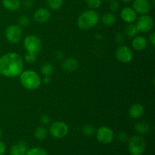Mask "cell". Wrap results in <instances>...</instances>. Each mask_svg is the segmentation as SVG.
<instances>
[{
	"instance_id": "obj_1",
	"label": "cell",
	"mask_w": 155,
	"mask_h": 155,
	"mask_svg": "<svg viewBox=\"0 0 155 155\" xmlns=\"http://www.w3.org/2000/svg\"><path fill=\"white\" fill-rule=\"evenodd\" d=\"M24 69V61L20 54L8 52L0 58V74L6 77L20 76Z\"/></svg>"
},
{
	"instance_id": "obj_2",
	"label": "cell",
	"mask_w": 155,
	"mask_h": 155,
	"mask_svg": "<svg viewBox=\"0 0 155 155\" xmlns=\"http://www.w3.org/2000/svg\"><path fill=\"white\" fill-rule=\"evenodd\" d=\"M99 21V15L93 9H89L83 12L77 20L79 28L83 30H90L95 27Z\"/></svg>"
},
{
	"instance_id": "obj_3",
	"label": "cell",
	"mask_w": 155,
	"mask_h": 155,
	"mask_svg": "<svg viewBox=\"0 0 155 155\" xmlns=\"http://www.w3.org/2000/svg\"><path fill=\"white\" fill-rule=\"evenodd\" d=\"M21 85L28 90H35L40 86L42 80L39 74L31 70L22 71L20 74Z\"/></svg>"
},
{
	"instance_id": "obj_4",
	"label": "cell",
	"mask_w": 155,
	"mask_h": 155,
	"mask_svg": "<svg viewBox=\"0 0 155 155\" xmlns=\"http://www.w3.org/2000/svg\"><path fill=\"white\" fill-rule=\"evenodd\" d=\"M145 139L141 136H133L128 139V149L131 155H142L145 150Z\"/></svg>"
},
{
	"instance_id": "obj_5",
	"label": "cell",
	"mask_w": 155,
	"mask_h": 155,
	"mask_svg": "<svg viewBox=\"0 0 155 155\" xmlns=\"http://www.w3.org/2000/svg\"><path fill=\"white\" fill-rule=\"evenodd\" d=\"M24 46L27 52H32L37 54L42 50V44L39 37L34 35H30L24 39Z\"/></svg>"
},
{
	"instance_id": "obj_6",
	"label": "cell",
	"mask_w": 155,
	"mask_h": 155,
	"mask_svg": "<svg viewBox=\"0 0 155 155\" xmlns=\"http://www.w3.org/2000/svg\"><path fill=\"white\" fill-rule=\"evenodd\" d=\"M69 128L64 122L56 121L50 125L49 133L52 137L55 139H62L68 135Z\"/></svg>"
},
{
	"instance_id": "obj_7",
	"label": "cell",
	"mask_w": 155,
	"mask_h": 155,
	"mask_svg": "<svg viewBox=\"0 0 155 155\" xmlns=\"http://www.w3.org/2000/svg\"><path fill=\"white\" fill-rule=\"evenodd\" d=\"M5 37L10 43L16 44L19 42L22 37V30L18 24L8 26L5 30Z\"/></svg>"
},
{
	"instance_id": "obj_8",
	"label": "cell",
	"mask_w": 155,
	"mask_h": 155,
	"mask_svg": "<svg viewBox=\"0 0 155 155\" xmlns=\"http://www.w3.org/2000/svg\"><path fill=\"white\" fill-rule=\"evenodd\" d=\"M136 20V27L139 32L148 33L154 28V21L149 15H142Z\"/></svg>"
},
{
	"instance_id": "obj_9",
	"label": "cell",
	"mask_w": 155,
	"mask_h": 155,
	"mask_svg": "<svg viewBox=\"0 0 155 155\" xmlns=\"http://www.w3.org/2000/svg\"><path fill=\"white\" fill-rule=\"evenodd\" d=\"M96 138L102 144H110L114 140V132L107 127H101L96 132Z\"/></svg>"
},
{
	"instance_id": "obj_10",
	"label": "cell",
	"mask_w": 155,
	"mask_h": 155,
	"mask_svg": "<svg viewBox=\"0 0 155 155\" xmlns=\"http://www.w3.org/2000/svg\"><path fill=\"white\" fill-rule=\"evenodd\" d=\"M116 58L122 63H129L133 60V53L131 48L127 45H121L116 50Z\"/></svg>"
},
{
	"instance_id": "obj_11",
	"label": "cell",
	"mask_w": 155,
	"mask_h": 155,
	"mask_svg": "<svg viewBox=\"0 0 155 155\" xmlns=\"http://www.w3.org/2000/svg\"><path fill=\"white\" fill-rule=\"evenodd\" d=\"M133 8L137 14L147 15L151 11V4L149 0H134L133 2Z\"/></svg>"
},
{
	"instance_id": "obj_12",
	"label": "cell",
	"mask_w": 155,
	"mask_h": 155,
	"mask_svg": "<svg viewBox=\"0 0 155 155\" xmlns=\"http://www.w3.org/2000/svg\"><path fill=\"white\" fill-rule=\"evenodd\" d=\"M120 17L127 24H132L137 19V13L131 7H125L120 12Z\"/></svg>"
},
{
	"instance_id": "obj_13",
	"label": "cell",
	"mask_w": 155,
	"mask_h": 155,
	"mask_svg": "<svg viewBox=\"0 0 155 155\" xmlns=\"http://www.w3.org/2000/svg\"><path fill=\"white\" fill-rule=\"evenodd\" d=\"M51 18V12L45 8H39L36 9L33 14V18L39 24H44L47 22Z\"/></svg>"
},
{
	"instance_id": "obj_14",
	"label": "cell",
	"mask_w": 155,
	"mask_h": 155,
	"mask_svg": "<svg viewBox=\"0 0 155 155\" xmlns=\"http://www.w3.org/2000/svg\"><path fill=\"white\" fill-rule=\"evenodd\" d=\"M79 63L74 58H68L62 61V69L66 72H74L77 69Z\"/></svg>"
},
{
	"instance_id": "obj_15",
	"label": "cell",
	"mask_w": 155,
	"mask_h": 155,
	"mask_svg": "<svg viewBox=\"0 0 155 155\" xmlns=\"http://www.w3.org/2000/svg\"><path fill=\"white\" fill-rule=\"evenodd\" d=\"M145 113V107L141 104H134L129 109V114L133 119H139Z\"/></svg>"
},
{
	"instance_id": "obj_16",
	"label": "cell",
	"mask_w": 155,
	"mask_h": 155,
	"mask_svg": "<svg viewBox=\"0 0 155 155\" xmlns=\"http://www.w3.org/2000/svg\"><path fill=\"white\" fill-rule=\"evenodd\" d=\"M28 151V146L24 142H19L17 144L12 145L11 148V154L12 155H25Z\"/></svg>"
},
{
	"instance_id": "obj_17",
	"label": "cell",
	"mask_w": 155,
	"mask_h": 155,
	"mask_svg": "<svg viewBox=\"0 0 155 155\" xmlns=\"http://www.w3.org/2000/svg\"><path fill=\"white\" fill-rule=\"evenodd\" d=\"M148 45V41L146 38L142 36H135L132 41V46L136 51H142L145 49Z\"/></svg>"
},
{
	"instance_id": "obj_18",
	"label": "cell",
	"mask_w": 155,
	"mask_h": 155,
	"mask_svg": "<svg viewBox=\"0 0 155 155\" xmlns=\"http://www.w3.org/2000/svg\"><path fill=\"white\" fill-rule=\"evenodd\" d=\"M2 3L4 8L11 12H15L21 7V0H2Z\"/></svg>"
},
{
	"instance_id": "obj_19",
	"label": "cell",
	"mask_w": 155,
	"mask_h": 155,
	"mask_svg": "<svg viewBox=\"0 0 155 155\" xmlns=\"http://www.w3.org/2000/svg\"><path fill=\"white\" fill-rule=\"evenodd\" d=\"M135 130L139 134L145 135L149 133L150 131V125L147 122L145 121H141L137 123L135 125Z\"/></svg>"
},
{
	"instance_id": "obj_20",
	"label": "cell",
	"mask_w": 155,
	"mask_h": 155,
	"mask_svg": "<svg viewBox=\"0 0 155 155\" xmlns=\"http://www.w3.org/2000/svg\"><path fill=\"white\" fill-rule=\"evenodd\" d=\"M101 21L102 24L106 27H110L113 24H114L116 21V18L114 15L111 13H106L101 18Z\"/></svg>"
},
{
	"instance_id": "obj_21",
	"label": "cell",
	"mask_w": 155,
	"mask_h": 155,
	"mask_svg": "<svg viewBox=\"0 0 155 155\" xmlns=\"http://www.w3.org/2000/svg\"><path fill=\"white\" fill-rule=\"evenodd\" d=\"M47 135H48V131H47L46 128H45L44 127H38L34 133L35 138L40 141L44 140L47 137Z\"/></svg>"
},
{
	"instance_id": "obj_22",
	"label": "cell",
	"mask_w": 155,
	"mask_h": 155,
	"mask_svg": "<svg viewBox=\"0 0 155 155\" xmlns=\"http://www.w3.org/2000/svg\"><path fill=\"white\" fill-rule=\"evenodd\" d=\"M125 34L128 36L129 38H133L136 36L138 33V30L136 27V24H128V25L125 27Z\"/></svg>"
},
{
	"instance_id": "obj_23",
	"label": "cell",
	"mask_w": 155,
	"mask_h": 155,
	"mask_svg": "<svg viewBox=\"0 0 155 155\" xmlns=\"http://www.w3.org/2000/svg\"><path fill=\"white\" fill-rule=\"evenodd\" d=\"M46 3L50 9L53 11H58L61 8L63 5V0H46Z\"/></svg>"
},
{
	"instance_id": "obj_24",
	"label": "cell",
	"mask_w": 155,
	"mask_h": 155,
	"mask_svg": "<svg viewBox=\"0 0 155 155\" xmlns=\"http://www.w3.org/2000/svg\"><path fill=\"white\" fill-rule=\"evenodd\" d=\"M53 65L51 63H45L41 66L40 71L41 73L43 74L44 76H50L53 72Z\"/></svg>"
},
{
	"instance_id": "obj_25",
	"label": "cell",
	"mask_w": 155,
	"mask_h": 155,
	"mask_svg": "<svg viewBox=\"0 0 155 155\" xmlns=\"http://www.w3.org/2000/svg\"><path fill=\"white\" fill-rule=\"evenodd\" d=\"M25 155H48V153L43 148L36 147V148L29 149Z\"/></svg>"
},
{
	"instance_id": "obj_26",
	"label": "cell",
	"mask_w": 155,
	"mask_h": 155,
	"mask_svg": "<svg viewBox=\"0 0 155 155\" xmlns=\"http://www.w3.org/2000/svg\"><path fill=\"white\" fill-rule=\"evenodd\" d=\"M85 1L88 7L93 10L98 8L101 5V0H85Z\"/></svg>"
},
{
	"instance_id": "obj_27",
	"label": "cell",
	"mask_w": 155,
	"mask_h": 155,
	"mask_svg": "<svg viewBox=\"0 0 155 155\" xmlns=\"http://www.w3.org/2000/svg\"><path fill=\"white\" fill-rule=\"evenodd\" d=\"M83 133L86 136H91L95 133V129L92 125H85L82 129Z\"/></svg>"
},
{
	"instance_id": "obj_28",
	"label": "cell",
	"mask_w": 155,
	"mask_h": 155,
	"mask_svg": "<svg viewBox=\"0 0 155 155\" xmlns=\"http://www.w3.org/2000/svg\"><path fill=\"white\" fill-rule=\"evenodd\" d=\"M30 18H29L27 16H25V15H24V16H21L19 18V19H18V25H19L21 27H27V26L30 24Z\"/></svg>"
},
{
	"instance_id": "obj_29",
	"label": "cell",
	"mask_w": 155,
	"mask_h": 155,
	"mask_svg": "<svg viewBox=\"0 0 155 155\" xmlns=\"http://www.w3.org/2000/svg\"><path fill=\"white\" fill-rule=\"evenodd\" d=\"M24 59L27 63H34L36 60V54L32 52H27V54L24 56Z\"/></svg>"
},
{
	"instance_id": "obj_30",
	"label": "cell",
	"mask_w": 155,
	"mask_h": 155,
	"mask_svg": "<svg viewBox=\"0 0 155 155\" xmlns=\"http://www.w3.org/2000/svg\"><path fill=\"white\" fill-rule=\"evenodd\" d=\"M109 8H110V10L113 12H117L119 11L120 9V4L118 2H117L116 0H113V1H110V5H109Z\"/></svg>"
},
{
	"instance_id": "obj_31",
	"label": "cell",
	"mask_w": 155,
	"mask_h": 155,
	"mask_svg": "<svg viewBox=\"0 0 155 155\" xmlns=\"http://www.w3.org/2000/svg\"><path fill=\"white\" fill-rule=\"evenodd\" d=\"M117 138V140L120 141V142H127V141H128V139H129L127 135L126 134V133H118Z\"/></svg>"
},
{
	"instance_id": "obj_32",
	"label": "cell",
	"mask_w": 155,
	"mask_h": 155,
	"mask_svg": "<svg viewBox=\"0 0 155 155\" xmlns=\"http://www.w3.org/2000/svg\"><path fill=\"white\" fill-rule=\"evenodd\" d=\"M50 117L46 114H42V116L40 117V121L43 125H48L50 123Z\"/></svg>"
},
{
	"instance_id": "obj_33",
	"label": "cell",
	"mask_w": 155,
	"mask_h": 155,
	"mask_svg": "<svg viewBox=\"0 0 155 155\" xmlns=\"http://www.w3.org/2000/svg\"><path fill=\"white\" fill-rule=\"evenodd\" d=\"M23 5H24V6L26 8H32V6L33 5V0H24Z\"/></svg>"
},
{
	"instance_id": "obj_34",
	"label": "cell",
	"mask_w": 155,
	"mask_h": 155,
	"mask_svg": "<svg viewBox=\"0 0 155 155\" xmlns=\"http://www.w3.org/2000/svg\"><path fill=\"white\" fill-rule=\"evenodd\" d=\"M6 151V146L4 142L0 141V155H4Z\"/></svg>"
},
{
	"instance_id": "obj_35",
	"label": "cell",
	"mask_w": 155,
	"mask_h": 155,
	"mask_svg": "<svg viewBox=\"0 0 155 155\" xmlns=\"http://www.w3.org/2000/svg\"><path fill=\"white\" fill-rule=\"evenodd\" d=\"M149 42L151 44L152 46L155 45V32H153L152 33H151L149 36Z\"/></svg>"
},
{
	"instance_id": "obj_36",
	"label": "cell",
	"mask_w": 155,
	"mask_h": 155,
	"mask_svg": "<svg viewBox=\"0 0 155 155\" xmlns=\"http://www.w3.org/2000/svg\"><path fill=\"white\" fill-rule=\"evenodd\" d=\"M55 57L57 59H61L63 58L64 54L61 51H57V52L55 53Z\"/></svg>"
},
{
	"instance_id": "obj_37",
	"label": "cell",
	"mask_w": 155,
	"mask_h": 155,
	"mask_svg": "<svg viewBox=\"0 0 155 155\" xmlns=\"http://www.w3.org/2000/svg\"><path fill=\"white\" fill-rule=\"evenodd\" d=\"M50 81H51V79H50L49 76H45V77H44L43 79V83H45V84H48V83H50Z\"/></svg>"
},
{
	"instance_id": "obj_38",
	"label": "cell",
	"mask_w": 155,
	"mask_h": 155,
	"mask_svg": "<svg viewBox=\"0 0 155 155\" xmlns=\"http://www.w3.org/2000/svg\"><path fill=\"white\" fill-rule=\"evenodd\" d=\"M120 1L124 3H130V2H131L133 0H120Z\"/></svg>"
},
{
	"instance_id": "obj_39",
	"label": "cell",
	"mask_w": 155,
	"mask_h": 155,
	"mask_svg": "<svg viewBox=\"0 0 155 155\" xmlns=\"http://www.w3.org/2000/svg\"><path fill=\"white\" fill-rule=\"evenodd\" d=\"M2 136H3V132H2V130L0 129V139H2Z\"/></svg>"
},
{
	"instance_id": "obj_40",
	"label": "cell",
	"mask_w": 155,
	"mask_h": 155,
	"mask_svg": "<svg viewBox=\"0 0 155 155\" xmlns=\"http://www.w3.org/2000/svg\"><path fill=\"white\" fill-rule=\"evenodd\" d=\"M151 3H152V5H154L155 0H151Z\"/></svg>"
},
{
	"instance_id": "obj_41",
	"label": "cell",
	"mask_w": 155,
	"mask_h": 155,
	"mask_svg": "<svg viewBox=\"0 0 155 155\" xmlns=\"http://www.w3.org/2000/svg\"><path fill=\"white\" fill-rule=\"evenodd\" d=\"M106 1H109V2H110V1H113V0H106Z\"/></svg>"
}]
</instances>
